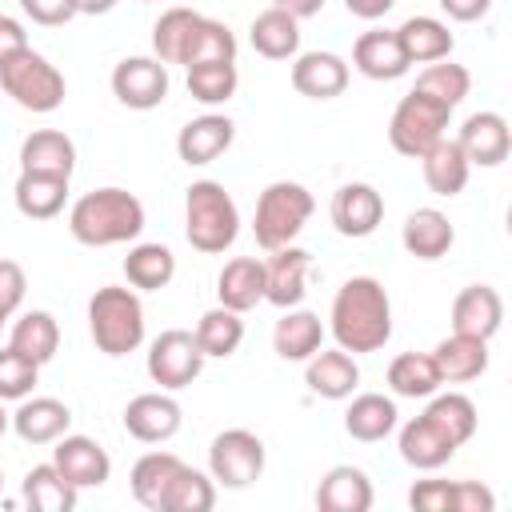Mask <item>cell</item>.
I'll list each match as a JSON object with an SVG mask.
<instances>
[{
	"label": "cell",
	"mask_w": 512,
	"mask_h": 512,
	"mask_svg": "<svg viewBox=\"0 0 512 512\" xmlns=\"http://www.w3.org/2000/svg\"><path fill=\"white\" fill-rule=\"evenodd\" d=\"M440 8H444L452 20H460V24H472V20L488 16L492 0H440Z\"/></svg>",
	"instance_id": "cell-52"
},
{
	"label": "cell",
	"mask_w": 512,
	"mask_h": 512,
	"mask_svg": "<svg viewBox=\"0 0 512 512\" xmlns=\"http://www.w3.org/2000/svg\"><path fill=\"white\" fill-rule=\"evenodd\" d=\"M448 116H452V108L448 104H440V100H432V96H424V92H408V96H400V104L392 108V120H388V144L400 152V156H424L440 136H444V128H448Z\"/></svg>",
	"instance_id": "cell-7"
},
{
	"label": "cell",
	"mask_w": 512,
	"mask_h": 512,
	"mask_svg": "<svg viewBox=\"0 0 512 512\" xmlns=\"http://www.w3.org/2000/svg\"><path fill=\"white\" fill-rule=\"evenodd\" d=\"M40 376V364H32L28 356H20L16 348H0V400H24L32 396Z\"/></svg>",
	"instance_id": "cell-46"
},
{
	"label": "cell",
	"mask_w": 512,
	"mask_h": 512,
	"mask_svg": "<svg viewBox=\"0 0 512 512\" xmlns=\"http://www.w3.org/2000/svg\"><path fill=\"white\" fill-rule=\"evenodd\" d=\"M236 84H240L236 60H204L188 68V92L200 104H228L236 96Z\"/></svg>",
	"instance_id": "cell-42"
},
{
	"label": "cell",
	"mask_w": 512,
	"mask_h": 512,
	"mask_svg": "<svg viewBox=\"0 0 512 512\" xmlns=\"http://www.w3.org/2000/svg\"><path fill=\"white\" fill-rule=\"evenodd\" d=\"M272 348L280 360H308L316 348H324V324L308 308H284V316L272 328Z\"/></svg>",
	"instance_id": "cell-30"
},
{
	"label": "cell",
	"mask_w": 512,
	"mask_h": 512,
	"mask_svg": "<svg viewBox=\"0 0 512 512\" xmlns=\"http://www.w3.org/2000/svg\"><path fill=\"white\" fill-rule=\"evenodd\" d=\"M396 40L408 56V64H432V60H444L452 56V32L444 20L436 16H408L400 28H396Z\"/></svg>",
	"instance_id": "cell-31"
},
{
	"label": "cell",
	"mask_w": 512,
	"mask_h": 512,
	"mask_svg": "<svg viewBox=\"0 0 512 512\" xmlns=\"http://www.w3.org/2000/svg\"><path fill=\"white\" fill-rule=\"evenodd\" d=\"M316 508L320 512H368L372 508V480L352 464H336L316 484Z\"/></svg>",
	"instance_id": "cell-23"
},
{
	"label": "cell",
	"mask_w": 512,
	"mask_h": 512,
	"mask_svg": "<svg viewBox=\"0 0 512 512\" xmlns=\"http://www.w3.org/2000/svg\"><path fill=\"white\" fill-rule=\"evenodd\" d=\"M24 288H28V280H24V268H20L16 260H4V256H0V308H4L8 316L20 308V300H24Z\"/></svg>",
	"instance_id": "cell-50"
},
{
	"label": "cell",
	"mask_w": 512,
	"mask_h": 512,
	"mask_svg": "<svg viewBox=\"0 0 512 512\" xmlns=\"http://www.w3.org/2000/svg\"><path fill=\"white\" fill-rule=\"evenodd\" d=\"M292 88L308 100H332L348 88V64L336 52H304L292 60Z\"/></svg>",
	"instance_id": "cell-21"
},
{
	"label": "cell",
	"mask_w": 512,
	"mask_h": 512,
	"mask_svg": "<svg viewBox=\"0 0 512 512\" xmlns=\"http://www.w3.org/2000/svg\"><path fill=\"white\" fill-rule=\"evenodd\" d=\"M408 504L416 512H452V480H416Z\"/></svg>",
	"instance_id": "cell-47"
},
{
	"label": "cell",
	"mask_w": 512,
	"mask_h": 512,
	"mask_svg": "<svg viewBox=\"0 0 512 512\" xmlns=\"http://www.w3.org/2000/svg\"><path fill=\"white\" fill-rule=\"evenodd\" d=\"M196 24H200V12H192V8L160 12V20L152 24V52H156V60L160 64H184L188 44L196 36Z\"/></svg>",
	"instance_id": "cell-39"
},
{
	"label": "cell",
	"mask_w": 512,
	"mask_h": 512,
	"mask_svg": "<svg viewBox=\"0 0 512 512\" xmlns=\"http://www.w3.org/2000/svg\"><path fill=\"white\" fill-rule=\"evenodd\" d=\"M192 336H196L204 360H228L240 348V340H244V320H240V312H232V308L220 304V308H208L200 316V324H196Z\"/></svg>",
	"instance_id": "cell-40"
},
{
	"label": "cell",
	"mask_w": 512,
	"mask_h": 512,
	"mask_svg": "<svg viewBox=\"0 0 512 512\" xmlns=\"http://www.w3.org/2000/svg\"><path fill=\"white\" fill-rule=\"evenodd\" d=\"M12 428L24 444H56L72 428V408L56 396H24L12 412Z\"/></svg>",
	"instance_id": "cell-19"
},
{
	"label": "cell",
	"mask_w": 512,
	"mask_h": 512,
	"mask_svg": "<svg viewBox=\"0 0 512 512\" xmlns=\"http://www.w3.org/2000/svg\"><path fill=\"white\" fill-rule=\"evenodd\" d=\"M112 96L132 112L160 108L168 96V64L156 56H124L112 68Z\"/></svg>",
	"instance_id": "cell-10"
},
{
	"label": "cell",
	"mask_w": 512,
	"mask_h": 512,
	"mask_svg": "<svg viewBox=\"0 0 512 512\" xmlns=\"http://www.w3.org/2000/svg\"><path fill=\"white\" fill-rule=\"evenodd\" d=\"M4 320H8V312H4V308H0V328H4Z\"/></svg>",
	"instance_id": "cell-57"
},
{
	"label": "cell",
	"mask_w": 512,
	"mask_h": 512,
	"mask_svg": "<svg viewBox=\"0 0 512 512\" xmlns=\"http://www.w3.org/2000/svg\"><path fill=\"white\" fill-rule=\"evenodd\" d=\"M424 416L460 448V444H468L472 440V432H476V404L468 400V396H460V392H444V396H436L432 392V400H428V408H424Z\"/></svg>",
	"instance_id": "cell-41"
},
{
	"label": "cell",
	"mask_w": 512,
	"mask_h": 512,
	"mask_svg": "<svg viewBox=\"0 0 512 512\" xmlns=\"http://www.w3.org/2000/svg\"><path fill=\"white\" fill-rule=\"evenodd\" d=\"M468 88H472L468 68H464V64H452L448 56H444V60H432V64L416 76V92H424V96H432V100H440V104H448V108H456V104L468 96Z\"/></svg>",
	"instance_id": "cell-44"
},
{
	"label": "cell",
	"mask_w": 512,
	"mask_h": 512,
	"mask_svg": "<svg viewBox=\"0 0 512 512\" xmlns=\"http://www.w3.org/2000/svg\"><path fill=\"white\" fill-rule=\"evenodd\" d=\"M308 268H312V256L304 248L296 244L272 248L264 260V300L276 308H296L308 292Z\"/></svg>",
	"instance_id": "cell-12"
},
{
	"label": "cell",
	"mask_w": 512,
	"mask_h": 512,
	"mask_svg": "<svg viewBox=\"0 0 512 512\" xmlns=\"http://www.w3.org/2000/svg\"><path fill=\"white\" fill-rule=\"evenodd\" d=\"M76 496H80V488H72V484L56 472L52 460L28 468V476H24V504H28L32 512H72V508H76Z\"/></svg>",
	"instance_id": "cell-38"
},
{
	"label": "cell",
	"mask_w": 512,
	"mask_h": 512,
	"mask_svg": "<svg viewBox=\"0 0 512 512\" xmlns=\"http://www.w3.org/2000/svg\"><path fill=\"white\" fill-rule=\"evenodd\" d=\"M232 140H236V124H232L228 116H220V112H204V116H196V120H188V124L180 128L176 152H180L184 164L196 168V164L220 160V156L232 148Z\"/></svg>",
	"instance_id": "cell-18"
},
{
	"label": "cell",
	"mask_w": 512,
	"mask_h": 512,
	"mask_svg": "<svg viewBox=\"0 0 512 512\" xmlns=\"http://www.w3.org/2000/svg\"><path fill=\"white\" fill-rule=\"evenodd\" d=\"M400 240H404L408 256L440 260L456 244V228H452V220L440 208H416V212H408V220L400 228Z\"/></svg>",
	"instance_id": "cell-24"
},
{
	"label": "cell",
	"mask_w": 512,
	"mask_h": 512,
	"mask_svg": "<svg viewBox=\"0 0 512 512\" xmlns=\"http://www.w3.org/2000/svg\"><path fill=\"white\" fill-rule=\"evenodd\" d=\"M312 208H316V200H312V192H308L304 184H296V180H276V184H268V188L260 192V200H256V220H252L256 244H260L264 252L292 244V240L304 232Z\"/></svg>",
	"instance_id": "cell-5"
},
{
	"label": "cell",
	"mask_w": 512,
	"mask_h": 512,
	"mask_svg": "<svg viewBox=\"0 0 512 512\" xmlns=\"http://www.w3.org/2000/svg\"><path fill=\"white\" fill-rule=\"evenodd\" d=\"M304 364V384L324 400H348L360 384V368L344 348H316Z\"/></svg>",
	"instance_id": "cell-20"
},
{
	"label": "cell",
	"mask_w": 512,
	"mask_h": 512,
	"mask_svg": "<svg viewBox=\"0 0 512 512\" xmlns=\"http://www.w3.org/2000/svg\"><path fill=\"white\" fill-rule=\"evenodd\" d=\"M248 40H252V48L264 60H292L300 52V20L288 16V12H280V8H264L252 20Z\"/></svg>",
	"instance_id": "cell-32"
},
{
	"label": "cell",
	"mask_w": 512,
	"mask_h": 512,
	"mask_svg": "<svg viewBox=\"0 0 512 512\" xmlns=\"http://www.w3.org/2000/svg\"><path fill=\"white\" fill-rule=\"evenodd\" d=\"M216 504V480L196 472V468H180L164 492V512H212Z\"/></svg>",
	"instance_id": "cell-43"
},
{
	"label": "cell",
	"mask_w": 512,
	"mask_h": 512,
	"mask_svg": "<svg viewBox=\"0 0 512 512\" xmlns=\"http://www.w3.org/2000/svg\"><path fill=\"white\" fill-rule=\"evenodd\" d=\"M204 60H236V36H232V28L220 24V20H208V16H200V24H196V36L188 44L184 68L204 64Z\"/></svg>",
	"instance_id": "cell-45"
},
{
	"label": "cell",
	"mask_w": 512,
	"mask_h": 512,
	"mask_svg": "<svg viewBox=\"0 0 512 512\" xmlns=\"http://www.w3.org/2000/svg\"><path fill=\"white\" fill-rule=\"evenodd\" d=\"M0 488H4V472H0Z\"/></svg>",
	"instance_id": "cell-58"
},
{
	"label": "cell",
	"mask_w": 512,
	"mask_h": 512,
	"mask_svg": "<svg viewBox=\"0 0 512 512\" xmlns=\"http://www.w3.org/2000/svg\"><path fill=\"white\" fill-rule=\"evenodd\" d=\"M76 168V144L60 128H36L20 140V172H48V176H68Z\"/></svg>",
	"instance_id": "cell-22"
},
{
	"label": "cell",
	"mask_w": 512,
	"mask_h": 512,
	"mask_svg": "<svg viewBox=\"0 0 512 512\" xmlns=\"http://www.w3.org/2000/svg\"><path fill=\"white\" fill-rule=\"evenodd\" d=\"M8 424H12V416H8V412H4V400H0V436H4V432H8Z\"/></svg>",
	"instance_id": "cell-56"
},
{
	"label": "cell",
	"mask_w": 512,
	"mask_h": 512,
	"mask_svg": "<svg viewBox=\"0 0 512 512\" xmlns=\"http://www.w3.org/2000/svg\"><path fill=\"white\" fill-rule=\"evenodd\" d=\"M8 348H16L20 356H28L32 364H48L60 348V324L52 312L36 308V312H24L12 332H8Z\"/></svg>",
	"instance_id": "cell-35"
},
{
	"label": "cell",
	"mask_w": 512,
	"mask_h": 512,
	"mask_svg": "<svg viewBox=\"0 0 512 512\" xmlns=\"http://www.w3.org/2000/svg\"><path fill=\"white\" fill-rule=\"evenodd\" d=\"M392 4H396V0H344V8H348L352 16H360V20H380V16L392 12Z\"/></svg>",
	"instance_id": "cell-53"
},
{
	"label": "cell",
	"mask_w": 512,
	"mask_h": 512,
	"mask_svg": "<svg viewBox=\"0 0 512 512\" xmlns=\"http://www.w3.org/2000/svg\"><path fill=\"white\" fill-rule=\"evenodd\" d=\"M124 432L140 444H164L180 432V404L160 388V392H140L124 408Z\"/></svg>",
	"instance_id": "cell-13"
},
{
	"label": "cell",
	"mask_w": 512,
	"mask_h": 512,
	"mask_svg": "<svg viewBox=\"0 0 512 512\" xmlns=\"http://www.w3.org/2000/svg\"><path fill=\"white\" fill-rule=\"evenodd\" d=\"M120 0H76V8L84 12V16H104V12H112Z\"/></svg>",
	"instance_id": "cell-55"
},
{
	"label": "cell",
	"mask_w": 512,
	"mask_h": 512,
	"mask_svg": "<svg viewBox=\"0 0 512 512\" xmlns=\"http://www.w3.org/2000/svg\"><path fill=\"white\" fill-rule=\"evenodd\" d=\"M504 324V300L492 284H468L456 292L452 300V332L460 336H476V340H492Z\"/></svg>",
	"instance_id": "cell-16"
},
{
	"label": "cell",
	"mask_w": 512,
	"mask_h": 512,
	"mask_svg": "<svg viewBox=\"0 0 512 512\" xmlns=\"http://www.w3.org/2000/svg\"><path fill=\"white\" fill-rule=\"evenodd\" d=\"M332 224L340 236H352V240H364L380 228L384 220V196L372 188V184H340L336 196H332Z\"/></svg>",
	"instance_id": "cell-15"
},
{
	"label": "cell",
	"mask_w": 512,
	"mask_h": 512,
	"mask_svg": "<svg viewBox=\"0 0 512 512\" xmlns=\"http://www.w3.org/2000/svg\"><path fill=\"white\" fill-rule=\"evenodd\" d=\"M456 456V444L420 412V416H412L404 428H400V460L404 464H412V468H420V472H432V468H440V464H448Z\"/></svg>",
	"instance_id": "cell-26"
},
{
	"label": "cell",
	"mask_w": 512,
	"mask_h": 512,
	"mask_svg": "<svg viewBox=\"0 0 512 512\" xmlns=\"http://www.w3.org/2000/svg\"><path fill=\"white\" fill-rule=\"evenodd\" d=\"M264 472V440L248 428H228L208 448V476L224 488H248Z\"/></svg>",
	"instance_id": "cell-8"
},
{
	"label": "cell",
	"mask_w": 512,
	"mask_h": 512,
	"mask_svg": "<svg viewBox=\"0 0 512 512\" xmlns=\"http://www.w3.org/2000/svg\"><path fill=\"white\" fill-rule=\"evenodd\" d=\"M52 464H56V472L72 484V488H100L108 476H112V460H108V452L92 440V436H72V432H64L60 440H56V448H52Z\"/></svg>",
	"instance_id": "cell-11"
},
{
	"label": "cell",
	"mask_w": 512,
	"mask_h": 512,
	"mask_svg": "<svg viewBox=\"0 0 512 512\" xmlns=\"http://www.w3.org/2000/svg\"><path fill=\"white\" fill-rule=\"evenodd\" d=\"M200 372H204V352H200L192 332L168 328V332H160L152 340V348H148V376H152V384H160L164 392H180Z\"/></svg>",
	"instance_id": "cell-9"
},
{
	"label": "cell",
	"mask_w": 512,
	"mask_h": 512,
	"mask_svg": "<svg viewBox=\"0 0 512 512\" xmlns=\"http://www.w3.org/2000/svg\"><path fill=\"white\" fill-rule=\"evenodd\" d=\"M180 468H184V460L172 456V452H148V456H140L132 464V476H128L136 504H144L148 512H164V492H168V484H172V476Z\"/></svg>",
	"instance_id": "cell-34"
},
{
	"label": "cell",
	"mask_w": 512,
	"mask_h": 512,
	"mask_svg": "<svg viewBox=\"0 0 512 512\" xmlns=\"http://www.w3.org/2000/svg\"><path fill=\"white\" fill-rule=\"evenodd\" d=\"M16 212L28 220H52L64 212L68 200V176H48V172H20L12 188Z\"/></svg>",
	"instance_id": "cell-27"
},
{
	"label": "cell",
	"mask_w": 512,
	"mask_h": 512,
	"mask_svg": "<svg viewBox=\"0 0 512 512\" xmlns=\"http://www.w3.org/2000/svg\"><path fill=\"white\" fill-rule=\"evenodd\" d=\"M352 68L368 80H400L412 64L396 40V28H368L352 44Z\"/></svg>",
	"instance_id": "cell-17"
},
{
	"label": "cell",
	"mask_w": 512,
	"mask_h": 512,
	"mask_svg": "<svg viewBox=\"0 0 512 512\" xmlns=\"http://www.w3.org/2000/svg\"><path fill=\"white\" fill-rule=\"evenodd\" d=\"M176 276V256L164 244H136L124 256V280L140 292H160Z\"/></svg>",
	"instance_id": "cell-36"
},
{
	"label": "cell",
	"mask_w": 512,
	"mask_h": 512,
	"mask_svg": "<svg viewBox=\"0 0 512 512\" xmlns=\"http://www.w3.org/2000/svg\"><path fill=\"white\" fill-rule=\"evenodd\" d=\"M144 4H148V0H144Z\"/></svg>",
	"instance_id": "cell-59"
},
{
	"label": "cell",
	"mask_w": 512,
	"mask_h": 512,
	"mask_svg": "<svg viewBox=\"0 0 512 512\" xmlns=\"http://www.w3.org/2000/svg\"><path fill=\"white\" fill-rule=\"evenodd\" d=\"M440 384H444V380H440V372H436L432 352H400V356L388 364V388H392L396 396L428 400Z\"/></svg>",
	"instance_id": "cell-37"
},
{
	"label": "cell",
	"mask_w": 512,
	"mask_h": 512,
	"mask_svg": "<svg viewBox=\"0 0 512 512\" xmlns=\"http://www.w3.org/2000/svg\"><path fill=\"white\" fill-rule=\"evenodd\" d=\"M28 48V32H24V24L20 20H12V16H0V64H8L16 52H24Z\"/></svg>",
	"instance_id": "cell-51"
},
{
	"label": "cell",
	"mask_w": 512,
	"mask_h": 512,
	"mask_svg": "<svg viewBox=\"0 0 512 512\" xmlns=\"http://www.w3.org/2000/svg\"><path fill=\"white\" fill-rule=\"evenodd\" d=\"M68 232L88 248L128 244L144 232V204L128 188L84 192L68 212Z\"/></svg>",
	"instance_id": "cell-2"
},
{
	"label": "cell",
	"mask_w": 512,
	"mask_h": 512,
	"mask_svg": "<svg viewBox=\"0 0 512 512\" xmlns=\"http://www.w3.org/2000/svg\"><path fill=\"white\" fill-rule=\"evenodd\" d=\"M272 8H280V12L296 16V20H304V16H316V12L324 8V0H272Z\"/></svg>",
	"instance_id": "cell-54"
},
{
	"label": "cell",
	"mask_w": 512,
	"mask_h": 512,
	"mask_svg": "<svg viewBox=\"0 0 512 512\" xmlns=\"http://www.w3.org/2000/svg\"><path fill=\"white\" fill-rule=\"evenodd\" d=\"M184 236L196 252L216 256L236 244L240 236V212L236 200L220 180H196L184 196Z\"/></svg>",
	"instance_id": "cell-3"
},
{
	"label": "cell",
	"mask_w": 512,
	"mask_h": 512,
	"mask_svg": "<svg viewBox=\"0 0 512 512\" xmlns=\"http://www.w3.org/2000/svg\"><path fill=\"white\" fill-rule=\"evenodd\" d=\"M396 416L400 412H396V404L388 396L360 392V396H352V404L344 412V432L352 440H360V444H376V440H384L396 428Z\"/></svg>",
	"instance_id": "cell-33"
},
{
	"label": "cell",
	"mask_w": 512,
	"mask_h": 512,
	"mask_svg": "<svg viewBox=\"0 0 512 512\" xmlns=\"http://www.w3.org/2000/svg\"><path fill=\"white\" fill-rule=\"evenodd\" d=\"M20 8L32 24H44V28H60L80 12L76 0H20Z\"/></svg>",
	"instance_id": "cell-48"
},
{
	"label": "cell",
	"mask_w": 512,
	"mask_h": 512,
	"mask_svg": "<svg viewBox=\"0 0 512 512\" xmlns=\"http://www.w3.org/2000/svg\"><path fill=\"white\" fill-rule=\"evenodd\" d=\"M0 88H4V96H12L24 112H36V116L56 112V108L64 104V96H68V84H64L60 68L48 64V60H44L40 52H32V48H24V52H16L8 64H0Z\"/></svg>",
	"instance_id": "cell-6"
},
{
	"label": "cell",
	"mask_w": 512,
	"mask_h": 512,
	"mask_svg": "<svg viewBox=\"0 0 512 512\" xmlns=\"http://www.w3.org/2000/svg\"><path fill=\"white\" fill-rule=\"evenodd\" d=\"M432 360H436V372L444 384H464V380H476L488 372V340H476V336H444L436 348H432Z\"/></svg>",
	"instance_id": "cell-25"
},
{
	"label": "cell",
	"mask_w": 512,
	"mask_h": 512,
	"mask_svg": "<svg viewBox=\"0 0 512 512\" xmlns=\"http://www.w3.org/2000/svg\"><path fill=\"white\" fill-rule=\"evenodd\" d=\"M460 152L468 164L476 168H496L508 160V148H512V128L500 112H472L464 124H460V136H456Z\"/></svg>",
	"instance_id": "cell-14"
},
{
	"label": "cell",
	"mask_w": 512,
	"mask_h": 512,
	"mask_svg": "<svg viewBox=\"0 0 512 512\" xmlns=\"http://www.w3.org/2000/svg\"><path fill=\"white\" fill-rule=\"evenodd\" d=\"M88 332L104 356H128L144 344V304L132 288L104 284L88 300Z\"/></svg>",
	"instance_id": "cell-4"
},
{
	"label": "cell",
	"mask_w": 512,
	"mask_h": 512,
	"mask_svg": "<svg viewBox=\"0 0 512 512\" xmlns=\"http://www.w3.org/2000/svg\"><path fill=\"white\" fill-rule=\"evenodd\" d=\"M216 296H220L224 308H232L240 316L248 308H256L264 300V260H256V256L228 260L220 268V276H216Z\"/></svg>",
	"instance_id": "cell-28"
},
{
	"label": "cell",
	"mask_w": 512,
	"mask_h": 512,
	"mask_svg": "<svg viewBox=\"0 0 512 512\" xmlns=\"http://www.w3.org/2000/svg\"><path fill=\"white\" fill-rule=\"evenodd\" d=\"M496 496L476 480H452V512H492Z\"/></svg>",
	"instance_id": "cell-49"
},
{
	"label": "cell",
	"mask_w": 512,
	"mask_h": 512,
	"mask_svg": "<svg viewBox=\"0 0 512 512\" xmlns=\"http://www.w3.org/2000/svg\"><path fill=\"white\" fill-rule=\"evenodd\" d=\"M328 332L336 348L364 356L380 352L392 340V300L380 280L372 276H352L336 288L332 312H328Z\"/></svg>",
	"instance_id": "cell-1"
},
{
	"label": "cell",
	"mask_w": 512,
	"mask_h": 512,
	"mask_svg": "<svg viewBox=\"0 0 512 512\" xmlns=\"http://www.w3.org/2000/svg\"><path fill=\"white\" fill-rule=\"evenodd\" d=\"M416 160H420L424 184H428L436 196H460V192H464L472 164L464 160V152H460V144H456L452 136H440V140H436L424 156H416Z\"/></svg>",
	"instance_id": "cell-29"
}]
</instances>
